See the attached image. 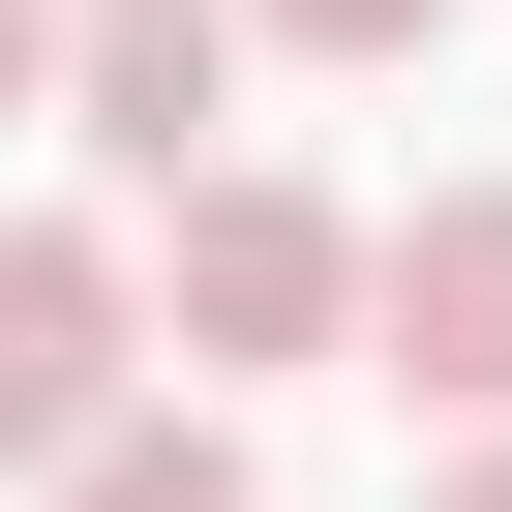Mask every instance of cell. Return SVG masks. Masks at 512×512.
Segmentation results:
<instances>
[{
	"mask_svg": "<svg viewBox=\"0 0 512 512\" xmlns=\"http://www.w3.org/2000/svg\"><path fill=\"white\" fill-rule=\"evenodd\" d=\"M272 31H302V61H422L452 0H272Z\"/></svg>",
	"mask_w": 512,
	"mask_h": 512,
	"instance_id": "obj_6",
	"label": "cell"
},
{
	"mask_svg": "<svg viewBox=\"0 0 512 512\" xmlns=\"http://www.w3.org/2000/svg\"><path fill=\"white\" fill-rule=\"evenodd\" d=\"M61 512H272V452H241V422H151V392H121V422L61 452Z\"/></svg>",
	"mask_w": 512,
	"mask_h": 512,
	"instance_id": "obj_5",
	"label": "cell"
},
{
	"mask_svg": "<svg viewBox=\"0 0 512 512\" xmlns=\"http://www.w3.org/2000/svg\"><path fill=\"white\" fill-rule=\"evenodd\" d=\"M422 512H512V422H482V452H452V482H422Z\"/></svg>",
	"mask_w": 512,
	"mask_h": 512,
	"instance_id": "obj_8",
	"label": "cell"
},
{
	"mask_svg": "<svg viewBox=\"0 0 512 512\" xmlns=\"http://www.w3.org/2000/svg\"><path fill=\"white\" fill-rule=\"evenodd\" d=\"M362 332H392V392L512 422V181H422V211H392V272H362Z\"/></svg>",
	"mask_w": 512,
	"mask_h": 512,
	"instance_id": "obj_4",
	"label": "cell"
},
{
	"mask_svg": "<svg viewBox=\"0 0 512 512\" xmlns=\"http://www.w3.org/2000/svg\"><path fill=\"white\" fill-rule=\"evenodd\" d=\"M181 241H151V332L181 362H332L362 332V272H392V211H332V181H272V151H211V181H151Z\"/></svg>",
	"mask_w": 512,
	"mask_h": 512,
	"instance_id": "obj_1",
	"label": "cell"
},
{
	"mask_svg": "<svg viewBox=\"0 0 512 512\" xmlns=\"http://www.w3.org/2000/svg\"><path fill=\"white\" fill-rule=\"evenodd\" d=\"M241 31H272V0H61V121H91L121 181H211V121H241Z\"/></svg>",
	"mask_w": 512,
	"mask_h": 512,
	"instance_id": "obj_3",
	"label": "cell"
},
{
	"mask_svg": "<svg viewBox=\"0 0 512 512\" xmlns=\"http://www.w3.org/2000/svg\"><path fill=\"white\" fill-rule=\"evenodd\" d=\"M0 121H61V0H0Z\"/></svg>",
	"mask_w": 512,
	"mask_h": 512,
	"instance_id": "obj_7",
	"label": "cell"
},
{
	"mask_svg": "<svg viewBox=\"0 0 512 512\" xmlns=\"http://www.w3.org/2000/svg\"><path fill=\"white\" fill-rule=\"evenodd\" d=\"M151 362H181V332H151V272H121V241H91V211H0V452L61 482Z\"/></svg>",
	"mask_w": 512,
	"mask_h": 512,
	"instance_id": "obj_2",
	"label": "cell"
}]
</instances>
